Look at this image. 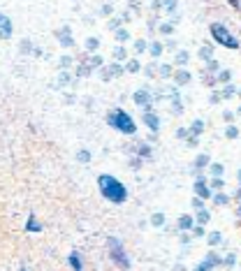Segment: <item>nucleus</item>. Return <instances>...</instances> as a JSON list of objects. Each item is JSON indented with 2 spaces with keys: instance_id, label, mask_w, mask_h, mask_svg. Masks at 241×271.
Returning <instances> with one entry per match:
<instances>
[{
  "instance_id": "nucleus-20",
  "label": "nucleus",
  "mask_w": 241,
  "mask_h": 271,
  "mask_svg": "<svg viewBox=\"0 0 241 271\" xmlns=\"http://www.w3.org/2000/svg\"><path fill=\"white\" fill-rule=\"evenodd\" d=\"M200 58H202V60H209V58H211V46H202Z\"/></svg>"
},
{
  "instance_id": "nucleus-7",
  "label": "nucleus",
  "mask_w": 241,
  "mask_h": 271,
  "mask_svg": "<svg viewBox=\"0 0 241 271\" xmlns=\"http://www.w3.org/2000/svg\"><path fill=\"white\" fill-rule=\"evenodd\" d=\"M218 262H221V260H218V255H213V253H211V255H209V257H206V260H204V262H202V264H200V266H197V269H195V271H209V269H211V266H216V264H218Z\"/></svg>"
},
{
  "instance_id": "nucleus-18",
  "label": "nucleus",
  "mask_w": 241,
  "mask_h": 271,
  "mask_svg": "<svg viewBox=\"0 0 241 271\" xmlns=\"http://www.w3.org/2000/svg\"><path fill=\"white\" fill-rule=\"evenodd\" d=\"M151 223H153V225H156V227H160L162 223H165V216H162V213H156V216L151 218Z\"/></svg>"
},
{
  "instance_id": "nucleus-12",
  "label": "nucleus",
  "mask_w": 241,
  "mask_h": 271,
  "mask_svg": "<svg viewBox=\"0 0 241 271\" xmlns=\"http://www.w3.org/2000/svg\"><path fill=\"white\" fill-rule=\"evenodd\" d=\"M70 264H72V269H75V271H81V260H79L77 253H72V255H70Z\"/></svg>"
},
{
  "instance_id": "nucleus-31",
  "label": "nucleus",
  "mask_w": 241,
  "mask_h": 271,
  "mask_svg": "<svg viewBox=\"0 0 241 271\" xmlns=\"http://www.w3.org/2000/svg\"><path fill=\"white\" fill-rule=\"evenodd\" d=\"M176 63H181V65L188 63V54H179V56H176Z\"/></svg>"
},
{
  "instance_id": "nucleus-41",
  "label": "nucleus",
  "mask_w": 241,
  "mask_h": 271,
  "mask_svg": "<svg viewBox=\"0 0 241 271\" xmlns=\"http://www.w3.org/2000/svg\"><path fill=\"white\" fill-rule=\"evenodd\" d=\"M239 216H241V206H239Z\"/></svg>"
},
{
  "instance_id": "nucleus-39",
  "label": "nucleus",
  "mask_w": 241,
  "mask_h": 271,
  "mask_svg": "<svg viewBox=\"0 0 241 271\" xmlns=\"http://www.w3.org/2000/svg\"><path fill=\"white\" fill-rule=\"evenodd\" d=\"M192 204H195L197 209H202V200H200V197H195V200H192Z\"/></svg>"
},
{
  "instance_id": "nucleus-23",
  "label": "nucleus",
  "mask_w": 241,
  "mask_h": 271,
  "mask_svg": "<svg viewBox=\"0 0 241 271\" xmlns=\"http://www.w3.org/2000/svg\"><path fill=\"white\" fill-rule=\"evenodd\" d=\"M98 44H100V42H98L95 37H90V40H86V46H88L90 51H95V49H98Z\"/></svg>"
},
{
  "instance_id": "nucleus-38",
  "label": "nucleus",
  "mask_w": 241,
  "mask_h": 271,
  "mask_svg": "<svg viewBox=\"0 0 241 271\" xmlns=\"http://www.w3.org/2000/svg\"><path fill=\"white\" fill-rule=\"evenodd\" d=\"M160 72L167 77V75H170V72H172V67H170V65H162V67H160Z\"/></svg>"
},
{
  "instance_id": "nucleus-33",
  "label": "nucleus",
  "mask_w": 241,
  "mask_h": 271,
  "mask_svg": "<svg viewBox=\"0 0 241 271\" xmlns=\"http://www.w3.org/2000/svg\"><path fill=\"white\" fill-rule=\"evenodd\" d=\"M213 202H216V204H225L227 197L225 195H216V197H213Z\"/></svg>"
},
{
  "instance_id": "nucleus-3",
  "label": "nucleus",
  "mask_w": 241,
  "mask_h": 271,
  "mask_svg": "<svg viewBox=\"0 0 241 271\" xmlns=\"http://www.w3.org/2000/svg\"><path fill=\"white\" fill-rule=\"evenodd\" d=\"M211 35H213V40H216L218 44L227 46V49H239V42L230 35V30H227L223 23H213V26H211Z\"/></svg>"
},
{
  "instance_id": "nucleus-34",
  "label": "nucleus",
  "mask_w": 241,
  "mask_h": 271,
  "mask_svg": "<svg viewBox=\"0 0 241 271\" xmlns=\"http://www.w3.org/2000/svg\"><path fill=\"white\" fill-rule=\"evenodd\" d=\"M109 72H111V77H118V75H120V67H118V65H111Z\"/></svg>"
},
{
  "instance_id": "nucleus-28",
  "label": "nucleus",
  "mask_w": 241,
  "mask_h": 271,
  "mask_svg": "<svg viewBox=\"0 0 241 271\" xmlns=\"http://www.w3.org/2000/svg\"><path fill=\"white\" fill-rule=\"evenodd\" d=\"M234 95V86H225V90H223V97H232Z\"/></svg>"
},
{
  "instance_id": "nucleus-6",
  "label": "nucleus",
  "mask_w": 241,
  "mask_h": 271,
  "mask_svg": "<svg viewBox=\"0 0 241 271\" xmlns=\"http://www.w3.org/2000/svg\"><path fill=\"white\" fill-rule=\"evenodd\" d=\"M144 123H146V126H149L153 132L160 128V120H158V116L153 114V111H146V114H144Z\"/></svg>"
},
{
  "instance_id": "nucleus-37",
  "label": "nucleus",
  "mask_w": 241,
  "mask_h": 271,
  "mask_svg": "<svg viewBox=\"0 0 241 271\" xmlns=\"http://www.w3.org/2000/svg\"><path fill=\"white\" fill-rule=\"evenodd\" d=\"M211 186H213V188H223V181L221 179H213V181H211Z\"/></svg>"
},
{
  "instance_id": "nucleus-44",
  "label": "nucleus",
  "mask_w": 241,
  "mask_h": 271,
  "mask_svg": "<svg viewBox=\"0 0 241 271\" xmlns=\"http://www.w3.org/2000/svg\"><path fill=\"white\" fill-rule=\"evenodd\" d=\"M239 114H241V109H239Z\"/></svg>"
},
{
  "instance_id": "nucleus-36",
  "label": "nucleus",
  "mask_w": 241,
  "mask_h": 271,
  "mask_svg": "<svg viewBox=\"0 0 241 271\" xmlns=\"http://www.w3.org/2000/svg\"><path fill=\"white\" fill-rule=\"evenodd\" d=\"M135 49H137V51H144V49H146V42H141V40H139V42L135 44Z\"/></svg>"
},
{
  "instance_id": "nucleus-2",
  "label": "nucleus",
  "mask_w": 241,
  "mask_h": 271,
  "mask_svg": "<svg viewBox=\"0 0 241 271\" xmlns=\"http://www.w3.org/2000/svg\"><path fill=\"white\" fill-rule=\"evenodd\" d=\"M107 123H109L111 128H116V130L126 132V135H132V132L137 130V128H135V120H132L123 109L109 111V114H107Z\"/></svg>"
},
{
  "instance_id": "nucleus-22",
  "label": "nucleus",
  "mask_w": 241,
  "mask_h": 271,
  "mask_svg": "<svg viewBox=\"0 0 241 271\" xmlns=\"http://www.w3.org/2000/svg\"><path fill=\"white\" fill-rule=\"evenodd\" d=\"M126 70H128V72H137V70H139V63H137V60H128Z\"/></svg>"
},
{
  "instance_id": "nucleus-13",
  "label": "nucleus",
  "mask_w": 241,
  "mask_h": 271,
  "mask_svg": "<svg viewBox=\"0 0 241 271\" xmlns=\"http://www.w3.org/2000/svg\"><path fill=\"white\" fill-rule=\"evenodd\" d=\"M26 230H28V232H40V223H37L35 218H30L28 225H26Z\"/></svg>"
},
{
  "instance_id": "nucleus-40",
  "label": "nucleus",
  "mask_w": 241,
  "mask_h": 271,
  "mask_svg": "<svg viewBox=\"0 0 241 271\" xmlns=\"http://www.w3.org/2000/svg\"><path fill=\"white\" fill-rule=\"evenodd\" d=\"M236 195H239V200H241V188H239V192H236Z\"/></svg>"
},
{
  "instance_id": "nucleus-17",
  "label": "nucleus",
  "mask_w": 241,
  "mask_h": 271,
  "mask_svg": "<svg viewBox=\"0 0 241 271\" xmlns=\"http://www.w3.org/2000/svg\"><path fill=\"white\" fill-rule=\"evenodd\" d=\"M162 54V44L160 42H153V44H151V56H160Z\"/></svg>"
},
{
  "instance_id": "nucleus-29",
  "label": "nucleus",
  "mask_w": 241,
  "mask_h": 271,
  "mask_svg": "<svg viewBox=\"0 0 241 271\" xmlns=\"http://www.w3.org/2000/svg\"><path fill=\"white\" fill-rule=\"evenodd\" d=\"M116 37H118L120 42H126V40H128V37H130V35H128V30H118V33H116Z\"/></svg>"
},
{
  "instance_id": "nucleus-9",
  "label": "nucleus",
  "mask_w": 241,
  "mask_h": 271,
  "mask_svg": "<svg viewBox=\"0 0 241 271\" xmlns=\"http://www.w3.org/2000/svg\"><path fill=\"white\" fill-rule=\"evenodd\" d=\"M135 102H137V105H141V107H146L151 102V93H149V90H137V93H135Z\"/></svg>"
},
{
  "instance_id": "nucleus-30",
  "label": "nucleus",
  "mask_w": 241,
  "mask_h": 271,
  "mask_svg": "<svg viewBox=\"0 0 241 271\" xmlns=\"http://www.w3.org/2000/svg\"><path fill=\"white\" fill-rule=\"evenodd\" d=\"M160 33H162V35H170V33H172V26L170 23H162L160 26Z\"/></svg>"
},
{
  "instance_id": "nucleus-15",
  "label": "nucleus",
  "mask_w": 241,
  "mask_h": 271,
  "mask_svg": "<svg viewBox=\"0 0 241 271\" xmlns=\"http://www.w3.org/2000/svg\"><path fill=\"white\" fill-rule=\"evenodd\" d=\"M197 223H209V211H204V209H200V213H197Z\"/></svg>"
},
{
  "instance_id": "nucleus-25",
  "label": "nucleus",
  "mask_w": 241,
  "mask_h": 271,
  "mask_svg": "<svg viewBox=\"0 0 241 271\" xmlns=\"http://www.w3.org/2000/svg\"><path fill=\"white\" fill-rule=\"evenodd\" d=\"M209 243H211V246H216V243H221V234H218V232H213V234L209 236Z\"/></svg>"
},
{
  "instance_id": "nucleus-14",
  "label": "nucleus",
  "mask_w": 241,
  "mask_h": 271,
  "mask_svg": "<svg viewBox=\"0 0 241 271\" xmlns=\"http://www.w3.org/2000/svg\"><path fill=\"white\" fill-rule=\"evenodd\" d=\"M188 81H190L188 72H179V75H176V84H188Z\"/></svg>"
},
{
  "instance_id": "nucleus-24",
  "label": "nucleus",
  "mask_w": 241,
  "mask_h": 271,
  "mask_svg": "<svg viewBox=\"0 0 241 271\" xmlns=\"http://www.w3.org/2000/svg\"><path fill=\"white\" fill-rule=\"evenodd\" d=\"M116 60H123V58H126V56H128V51L126 49H123V46H118V49H116Z\"/></svg>"
},
{
  "instance_id": "nucleus-1",
  "label": "nucleus",
  "mask_w": 241,
  "mask_h": 271,
  "mask_svg": "<svg viewBox=\"0 0 241 271\" xmlns=\"http://www.w3.org/2000/svg\"><path fill=\"white\" fill-rule=\"evenodd\" d=\"M98 186H100V192L109 202H114V204H123V202H126L128 190L118 179H114V176H109V174H102L100 179H98Z\"/></svg>"
},
{
  "instance_id": "nucleus-35",
  "label": "nucleus",
  "mask_w": 241,
  "mask_h": 271,
  "mask_svg": "<svg viewBox=\"0 0 241 271\" xmlns=\"http://www.w3.org/2000/svg\"><path fill=\"white\" fill-rule=\"evenodd\" d=\"M174 5H176V0H165V7H167V10H174Z\"/></svg>"
},
{
  "instance_id": "nucleus-21",
  "label": "nucleus",
  "mask_w": 241,
  "mask_h": 271,
  "mask_svg": "<svg viewBox=\"0 0 241 271\" xmlns=\"http://www.w3.org/2000/svg\"><path fill=\"white\" fill-rule=\"evenodd\" d=\"M225 135L230 137V139H236V137H239V130H236L234 126H230V128H227V130H225Z\"/></svg>"
},
{
  "instance_id": "nucleus-16",
  "label": "nucleus",
  "mask_w": 241,
  "mask_h": 271,
  "mask_svg": "<svg viewBox=\"0 0 241 271\" xmlns=\"http://www.w3.org/2000/svg\"><path fill=\"white\" fill-rule=\"evenodd\" d=\"M206 165H209V156H200V158L195 160V167H197V169H202V167H206Z\"/></svg>"
},
{
  "instance_id": "nucleus-42",
  "label": "nucleus",
  "mask_w": 241,
  "mask_h": 271,
  "mask_svg": "<svg viewBox=\"0 0 241 271\" xmlns=\"http://www.w3.org/2000/svg\"><path fill=\"white\" fill-rule=\"evenodd\" d=\"M239 181H241V171H239Z\"/></svg>"
},
{
  "instance_id": "nucleus-19",
  "label": "nucleus",
  "mask_w": 241,
  "mask_h": 271,
  "mask_svg": "<svg viewBox=\"0 0 241 271\" xmlns=\"http://www.w3.org/2000/svg\"><path fill=\"white\" fill-rule=\"evenodd\" d=\"M202 130H204V120H195V123H192V132H195V135H200Z\"/></svg>"
},
{
  "instance_id": "nucleus-32",
  "label": "nucleus",
  "mask_w": 241,
  "mask_h": 271,
  "mask_svg": "<svg viewBox=\"0 0 241 271\" xmlns=\"http://www.w3.org/2000/svg\"><path fill=\"white\" fill-rule=\"evenodd\" d=\"M218 79H221V81H230V72H227V70H223L221 75H218Z\"/></svg>"
},
{
  "instance_id": "nucleus-43",
  "label": "nucleus",
  "mask_w": 241,
  "mask_h": 271,
  "mask_svg": "<svg viewBox=\"0 0 241 271\" xmlns=\"http://www.w3.org/2000/svg\"><path fill=\"white\" fill-rule=\"evenodd\" d=\"M21 271H26V269H21Z\"/></svg>"
},
{
  "instance_id": "nucleus-8",
  "label": "nucleus",
  "mask_w": 241,
  "mask_h": 271,
  "mask_svg": "<svg viewBox=\"0 0 241 271\" xmlns=\"http://www.w3.org/2000/svg\"><path fill=\"white\" fill-rule=\"evenodd\" d=\"M56 35H58V40H60V44H63V46H72V44H75V40L70 37V28H63L60 33H56Z\"/></svg>"
},
{
  "instance_id": "nucleus-5",
  "label": "nucleus",
  "mask_w": 241,
  "mask_h": 271,
  "mask_svg": "<svg viewBox=\"0 0 241 271\" xmlns=\"http://www.w3.org/2000/svg\"><path fill=\"white\" fill-rule=\"evenodd\" d=\"M195 192H197V197H200V200H202V197H204V200H206V197H211V190H209V186H206L204 179H197L195 181Z\"/></svg>"
},
{
  "instance_id": "nucleus-11",
  "label": "nucleus",
  "mask_w": 241,
  "mask_h": 271,
  "mask_svg": "<svg viewBox=\"0 0 241 271\" xmlns=\"http://www.w3.org/2000/svg\"><path fill=\"white\" fill-rule=\"evenodd\" d=\"M179 227H181V230H190V227H192V218L190 216H181L179 218Z\"/></svg>"
},
{
  "instance_id": "nucleus-4",
  "label": "nucleus",
  "mask_w": 241,
  "mask_h": 271,
  "mask_svg": "<svg viewBox=\"0 0 241 271\" xmlns=\"http://www.w3.org/2000/svg\"><path fill=\"white\" fill-rule=\"evenodd\" d=\"M109 253H111V260H114L116 264L120 266V269H128V266H130V260L126 257V253H123V246H120L118 239H109Z\"/></svg>"
},
{
  "instance_id": "nucleus-10",
  "label": "nucleus",
  "mask_w": 241,
  "mask_h": 271,
  "mask_svg": "<svg viewBox=\"0 0 241 271\" xmlns=\"http://www.w3.org/2000/svg\"><path fill=\"white\" fill-rule=\"evenodd\" d=\"M0 33H3V37H10L12 35V23L7 16L0 14Z\"/></svg>"
},
{
  "instance_id": "nucleus-26",
  "label": "nucleus",
  "mask_w": 241,
  "mask_h": 271,
  "mask_svg": "<svg viewBox=\"0 0 241 271\" xmlns=\"http://www.w3.org/2000/svg\"><path fill=\"white\" fill-rule=\"evenodd\" d=\"M211 174H213V176L218 179V176L223 174V165H211Z\"/></svg>"
},
{
  "instance_id": "nucleus-27",
  "label": "nucleus",
  "mask_w": 241,
  "mask_h": 271,
  "mask_svg": "<svg viewBox=\"0 0 241 271\" xmlns=\"http://www.w3.org/2000/svg\"><path fill=\"white\" fill-rule=\"evenodd\" d=\"M77 158H79L81 162H88L90 160V153H88V151H79V156H77Z\"/></svg>"
}]
</instances>
